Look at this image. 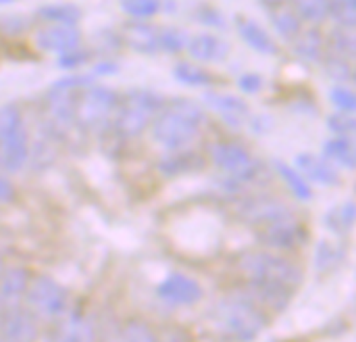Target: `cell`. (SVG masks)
Masks as SVG:
<instances>
[{"instance_id": "cell-19", "label": "cell", "mask_w": 356, "mask_h": 342, "mask_svg": "<svg viewBox=\"0 0 356 342\" xmlns=\"http://www.w3.org/2000/svg\"><path fill=\"white\" fill-rule=\"evenodd\" d=\"M238 31H240L242 40H244L250 48H254L257 52L267 54V56L277 54V44H275V40H273L259 23H254L252 19H246V17L238 19Z\"/></svg>"}, {"instance_id": "cell-14", "label": "cell", "mask_w": 356, "mask_h": 342, "mask_svg": "<svg viewBox=\"0 0 356 342\" xmlns=\"http://www.w3.org/2000/svg\"><path fill=\"white\" fill-rule=\"evenodd\" d=\"M29 286L27 272L21 267H10L0 276V309L8 311L19 307L21 299H25Z\"/></svg>"}, {"instance_id": "cell-23", "label": "cell", "mask_w": 356, "mask_h": 342, "mask_svg": "<svg viewBox=\"0 0 356 342\" xmlns=\"http://www.w3.org/2000/svg\"><path fill=\"white\" fill-rule=\"evenodd\" d=\"M327 50H330V56H336V59L350 63L353 59H356V36L353 31H348V27L332 31L330 42H327Z\"/></svg>"}, {"instance_id": "cell-28", "label": "cell", "mask_w": 356, "mask_h": 342, "mask_svg": "<svg viewBox=\"0 0 356 342\" xmlns=\"http://www.w3.org/2000/svg\"><path fill=\"white\" fill-rule=\"evenodd\" d=\"M294 8L300 19L321 23L330 15V0H294Z\"/></svg>"}, {"instance_id": "cell-40", "label": "cell", "mask_w": 356, "mask_h": 342, "mask_svg": "<svg viewBox=\"0 0 356 342\" xmlns=\"http://www.w3.org/2000/svg\"><path fill=\"white\" fill-rule=\"evenodd\" d=\"M261 86H263V79H261L259 75H244V77H240V88H242L244 92L254 94V92L261 90Z\"/></svg>"}, {"instance_id": "cell-35", "label": "cell", "mask_w": 356, "mask_h": 342, "mask_svg": "<svg viewBox=\"0 0 356 342\" xmlns=\"http://www.w3.org/2000/svg\"><path fill=\"white\" fill-rule=\"evenodd\" d=\"M340 259H342L340 247H334L332 242H321V244H319V251H317V267H319V270L336 267Z\"/></svg>"}, {"instance_id": "cell-37", "label": "cell", "mask_w": 356, "mask_h": 342, "mask_svg": "<svg viewBox=\"0 0 356 342\" xmlns=\"http://www.w3.org/2000/svg\"><path fill=\"white\" fill-rule=\"evenodd\" d=\"M330 130L342 138H356V117L334 115V117H330Z\"/></svg>"}, {"instance_id": "cell-1", "label": "cell", "mask_w": 356, "mask_h": 342, "mask_svg": "<svg viewBox=\"0 0 356 342\" xmlns=\"http://www.w3.org/2000/svg\"><path fill=\"white\" fill-rule=\"evenodd\" d=\"M240 272L248 280L246 293L267 313L284 311L302 282V270L277 253H246L240 259Z\"/></svg>"}, {"instance_id": "cell-21", "label": "cell", "mask_w": 356, "mask_h": 342, "mask_svg": "<svg viewBox=\"0 0 356 342\" xmlns=\"http://www.w3.org/2000/svg\"><path fill=\"white\" fill-rule=\"evenodd\" d=\"M323 155L332 163L346 167V169H356V144L350 138H334L323 144Z\"/></svg>"}, {"instance_id": "cell-33", "label": "cell", "mask_w": 356, "mask_h": 342, "mask_svg": "<svg viewBox=\"0 0 356 342\" xmlns=\"http://www.w3.org/2000/svg\"><path fill=\"white\" fill-rule=\"evenodd\" d=\"M161 2L159 0H121V8L136 19H146L156 15Z\"/></svg>"}, {"instance_id": "cell-4", "label": "cell", "mask_w": 356, "mask_h": 342, "mask_svg": "<svg viewBox=\"0 0 356 342\" xmlns=\"http://www.w3.org/2000/svg\"><path fill=\"white\" fill-rule=\"evenodd\" d=\"M29 155V138L15 104L0 107V167L15 173Z\"/></svg>"}, {"instance_id": "cell-16", "label": "cell", "mask_w": 356, "mask_h": 342, "mask_svg": "<svg viewBox=\"0 0 356 342\" xmlns=\"http://www.w3.org/2000/svg\"><path fill=\"white\" fill-rule=\"evenodd\" d=\"M123 40L129 48L142 52V54H152L161 50V29L148 23H129L123 29Z\"/></svg>"}, {"instance_id": "cell-13", "label": "cell", "mask_w": 356, "mask_h": 342, "mask_svg": "<svg viewBox=\"0 0 356 342\" xmlns=\"http://www.w3.org/2000/svg\"><path fill=\"white\" fill-rule=\"evenodd\" d=\"M35 320L31 313L15 307L2 311L0 334L6 342H33L35 341Z\"/></svg>"}, {"instance_id": "cell-39", "label": "cell", "mask_w": 356, "mask_h": 342, "mask_svg": "<svg viewBox=\"0 0 356 342\" xmlns=\"http://www.w3.org/2000/svg\"><path fill=\"white\" fill-rule=\"evenodd\" d=\"M327 73L336 79H346L350 75V65L342 59H336V56H330L327 59Z\"/></svg>"}, {"instance_id": "cell-9", "label": "cell", "mask_w": 356, "mask_h": 342, "mask_svg": "<svg viewBox=\"0 0 356 342\" xmlns=\"http://www.w3.org/2000/svg\"><path fill=\"white\" fill-rule=\"evenodd\" d=\"M90 84L88 77L83 75H69L58 79L56 84L50 86L48 90V109L52 119L58 125H67L69 121L75 119V107H77V94Z\"/></svg>"}, {"instance_id": "cell-3", "label": "cell", "mask_w": 356, "mask_h": 342, "mask_svg": "<svg viewBox=\"0 0 356 342\" xmlns=\"http://www.w3.org/2000/svg\"><path fill=\"white\" fill-rule=\"evenodd\" d=\"M202 119L204 117L200 107L194 104L192 100H173L154 119V127H152L154 140L171 150L184 148L196 138Z\"/></svg>"}, {"instance_id": "cell-8", "label": "cell", "mask_w": 356, "mask_h": 342, "mask_svg": "<svg viewBox=\"0 0 356 342\" xmlns=\"http://www.w3.org/2000/svg\"><path fill=\"white\" fill-rule=\"evenodd\" d=\"M115 107H117V96L111 88L90 86V88H83L77 98L75 119L81 127L96 130L113 115Z\"/></svg>"}, {"instance_id": "cell-44", "label": "cell", "mask_w": 356, "mask_h": 342, "mask_svg": "<svg viewBox=\"0 0 356 342\" xmlns=\"http://www.w3.org/2000/svg\"><path fill=\"white\" fill-rule=\"evenodd\" d=\"M6 2H13V0H0V4H6Z\"/></svg>"}, {"instance_id": "cell-30", "label": "cell", "mask_w": 356, "mask_h": 342, "mask_svg": "<svg viewBox=\"0 0 356 342\" xmlns=\"http://www.w3.org/2000/svg\"><path fill=\"white\" fill-rule=\"evenodd\" d=\"M330 15L348 29L356 27V0H330Z\"/></svg>"}, {"instance_id": "cell-42", "label": "cell", "mask_w": 356, "mask_h": 342, "mask_svg": "<svg viewBox=\"0 0 356 342\" xmlns=\"http://www.w3.org/2000/svg\"><path fill=\"white\" fill-rule=\"evenodd\" d=\"M10 199H13V184L4 176H0V203L10 201Z\"/></svg>"}, {"instance_id": "cell-36", "label": "cell", "mask_w": 356, "mask_h": 342, "mask_svg": "<svg viewBox=\"0 0 356 342\" xmlns=\"http://www.w3.org/2000/svg\"><path fill=\"white\" fill-rule=\"evenodd\" d=\"M332 102L344 111V113H356V92L355 90H348L344 86H336L332 90Z\"/></svg>"}, {"instance_id": "cell-6", "label": "cell", "mask_w": 356, "mask_h": 342, "mask_svg": "<svg viewBox=\"0 0 356 342\" xmlns=\"http://www.w3.org/2000/svg\"><path fill=\"white\" fill-rule=\"evenodd\" d=\"M27 305L29 309L44 318V320H52V322H60L67 318L69 313V297L67 290L56 284L50 278H35L25 293Z\"/></svg>"}, {"instance_id": "cell-31", "label": "cell", "mask_w": 356, "mask_h": 342, "mask_svg": "<svg viewBox=\"0 0 356 342\" xmlns=\"http://www.w3.org/2000/svg\"><path fill=\"white\" fill-rule=\"evenodd\" d=\"M63 322H65V328L60 330L58 336H54L52 342H92V330L81 320L67 322L65 318Z\"/></svg>"}, {"instance_id": "cell-41", "label": "cell", "mask_w": 356, "mask_h": 342, "mask_svg": "<svg viewBox=\"0 0 356 342\" xmlns=\"http://www.w3.org/2000/svg\"><path fill=\"white\" fill-rule=\"evenodd\" d=\"M83 61H86V54H83V52L67 50V54L60 59V65H63V67H75V65H79V63H83Z\"/></svg>"}, {"instance_id": "cell-5", "label": "cell", "mask_w": 356, "mask_h": 342, "mask_svg": "<svg viewBox=\"0 0 356 342\" xmlns=\"http://www.w3.org/2000/svg\"><path fill=\"white\" fill-rule=\"evenodd\" d=\"M159 109V96L148 90H131L125 94L123 102L119 104L115 130L121 138H136L140 136L148 123L154 119Z\"/></svg>"}, {"instance_id": "cell-34", "label": "cell", "mask_w": 356, "mask_h": 342, "mask_svg": "<svg viewBox=\"0 0 356 342\" xmlns=\"http://www.w3.org/2000/svg\"><path fill=\"white\" fill-rule=\"evenodd\" d=\"M186 44H188L186 42V33L181 29H175V27L161 29V50L179 52Z\"/></svg>"}, {"instance_id": "cell-43", "label": "cell", "mask_w": 356, "mask_h": 342, "mask_svg": "<svg viewBox=\"0 0 356 342\" xmlns=\"http://www.w3.org/2000/svg\"><path fill=\"white\" fill-rule=\"evenodd\" d=\"M269 2H273V4H280V2H286V0H269Z\"/></svg>"}, {"instance_id": "cell-17", "label": "cell", "mask_w": 356, "mask_h": 342, "mask_svg": "<svg viewBox=\"0 0 356 342\" xmlns=\"http://www.w3.org/2000/svg\"><path fill=\"white\" fill-rule=\"evenodd\" d=\"M188 50L194 59L204 61V63H219L229 54V44L213 33H200L194 36L188 42Z\"/></svg>"}, {"instance_id": "cell-32", "label": "cell", "mask_w": 356, "mask_h": 342, "mask_svg": "<svg viewBox=\"0 0 356 342\" xmlns=\"http://www.w3.org/2000/svg\"><path fill=\"white\" fill-rule=\"evenodd\" d=\"M117 342H159V341H156V336L152 334V330H150L146 324L131 322V324H127V326L119 332Z\"/></svg>"}, {"instance_id": "cell-11", "label": "cell", "mask_w": 356, "mask_h": 342, "mask_svg": "<svg viewBox=\"0 0 356 342\" xmlns=\"http://www.w3.org/2000/svg\"><path fill=\"white\" fill-rule=\"evenodd\" d=\"M159 297L173 307H190L202 299L200 284L184 274H171L159 286Z\"/></svg>"}, {"instance_id": "cell-18", "label": "cell", "mask_w": 356, "mask_h": 342, "mask_svg": "<svg viewBox=\"0 0 356 342\" xmlns=\"http://www.w3.org/2000/svg\"><path fill=\"white\" fill-rule=\"evenodd\" d=\"M296 165H298L300 173L307 180H311V182H317V184H323V186H334L340 180V176L334 169V165L327 163L321 157H315V155L305 153V155H298Z\"/></svg>"}, {"instance_id": "cell-2", "label": "cell", "mask_w": 356, "mask_h": 342, "mask_svg": "<svg viewBox=\"0 0 356 342\" xmlns=\"http://www.w3.org/2000/svg\"><path fill=\"white\" fill-rule=\"evenodd\" d=\"M215 316L223 334L236 342L254 341L269 324V313L246 290L225 297Z\"/></svg>"}, {"instance_id": "cell-24", "label": "cell", "mask_w": 356, "mask_h": 342, "mask_svg": "<svg viewBox=\"0 0 356 342\" xmlns=\"http://www.w3.org/2000/svg\"><path fill=\"white\" fill-rule=\"evenodd\" d=\"M294 48H296L298 56H302L307 61H319L323 56L325 42L317 29H309V31H300L294 38Z\"/></svg>"}, {"instance_id": "cell-22", "label": "cell", "mask_w": 356, "mask_h": 342, "mask_svg": "<svg viewBox=\"0 0 356 342\" xmlns=\"http://www.w3.org/2000/svg\"><path fill=\"white\" fill-rule=\"evenodd\" d=\"M271 21H273V25H275V29H277L286 40H294V38L302 31L300 17H298L296 8L288 6L286 2L275 4V8L271 10Z\"/></svg>"}, {"instance_id": "cell-12", "label": "cell", "mask_w": 356, "mask_h": 342, "mask_svg": "<svg viewBox=\"0 0 356 342\" xmlns=\"http://www.w3.org/2000/svg\"><path fill=\"white\" fill-rule=\"evenodd\" d=\"M240 215L244 221H248L254 228H261L265 224H271L275 219H282L286 215H292V209L277 201V199H267V196H259V199H250L242 205Z\"/></svg>"}, {"instance_id": "cell-45", "label": "cell", "mask_w": 356, "mask_h": 342, "mask_svg": "<svg viewBox=\"0 0 356 342\" xmlns=\"http://www.w3.org/2000/svg\"><path fill=\"white\" fill-rule=\"evenodd\" d=\"M355 81H356V71H355Z\"/></svg>"}, {"instance_id": "cell-10", "label": "cell", "mask_w": 356, "mask_h": 342, "mask_svg": "<svg viewBox=\"0 0 356 342\" xmlns=\"http://www.w3.org/2000/svg\"><path fill=\"white\" fill-rule=\"evenodd\" d=\"M257 238H259V242H263L269 249L292 251V249H298L305 244L307 230L292 213V215H286L282 219H275L271 224L257 228Z\"/></svg>"}, {"instance_id": "cell-29", "label": "cell", "mask_w": 356, "mask_h": 342, "mask_svg": "<svg viewBox=\"0 0 356 342\" xmlns=\"http://www.w3.org/2000/svg\"><path fill=\"white\" fill-rule=\"evenodd\" d=\"M173 73L186 86H209L213 81V77H211V73L207 69H202L198 65H192V63H179Z\"/></svg>"}, {"instance_id": "cell-20", "label": "cell", "mask_w": 356, "mask_h": 342, "mask_svg": "<svg viewBox=\"0 0 356 342\" xmlns=\"http://www.w3.org/2000/svg\"><path fill=\"white\" fill-rule=\"evenodd\" d=\"M204 100L209 102V107H213L215 111H219L223 117H227L229 121H242L248 115V107L242 98L232 96V94H219V92H209L204 94Z\"/></svg>"}, {"instance_id": "cell-27", "label": "cell", "mask_w": 356, "mask_h": 342, "mask_svg": "<svg viewBox=\"0 0 356 342\" xmlns=\"http://www.w3.org/2000/svg\"><path fill=\"white\" fill-rule=\"evenodd\" d=\"M40 17L46 21H52L56 25H75L81 17L79 8L73 4H52L40 8Z\"/></svg>"}, {"instance_id": "cell-7", "label": "cell", "mask_w": 356, "mask_h": 342, "mask_svg": "<svg viewBox=\"0 0 356 342\" xmlns=\"http://www.w3.org/2000/svg\"><path fill=\"white\" fill-rule=\"evenodd\" d=\"M211 159L221 171H225L238 184L252 182L261 173V165L257 163V159L244 146H240L236 142L213 144Z\"/></svg>"}, {"instance_id": "cell-15", "label": "cell", "mask_w": 356, "mask_h": 342, "mask_svg": "<svg viewBox=\"0 0 356 342\" xmlns=\"http://www.w3.org/2000/svg\"><path fill=\"white\" fill-rule=\"evenodd\" d=\"M79 42V31L73 25H52L35 36V44L48 52H67L73 50Z\"/></svg>"}, {"instance_id": "cell-25", "label": "cell", "mask_w": 356, "mask_h": 342, "mask_svg": "<svg viewBox=\"0 0 356 342\" xmlns=\"http://www.w3.org/2000/svg\"><path fill=\"white\" fill-rule=\"evenodd\" d=\"M356 221V205L355 203H344V205H338L334 207L327 217H325V224L330 230H334L336 234H346Z\"/></svg>"}, {"instance_id": "cell-26", "label": "cell", "mask_w": 356, "mask_h": 342, "mask_svg": "<svg viewBox=\"0 0 356 342\" xmlns=\"http://www.w3.org/2000/svg\"><path fill=\"white\" fill-rule=\"evenodd\" d=\"M275 167H277L280 176L286 180V184L290 186V190H292L300 201H311V199H313V190H311V186H309V180H307L300 171L292 169V167H290L288 163H284V161H275Z\"/></svg>"}, {"instance_id": "cell-38", "label": "cell", "mask_w": 356, "mask_h": 342, "mask_svg": "<svg viewBox=\"0 0 356 342\" xmlns=\"http://www.w3.org/2000/svg\"><path fill=\"white\" fill-rule=\"evenodd\" d=\"M188 157H190V153H175V155H171L169 159L163 161V171L173 176V173H181V171L192 169V165L186 161Z\"/></svg>"}]
</instances>
